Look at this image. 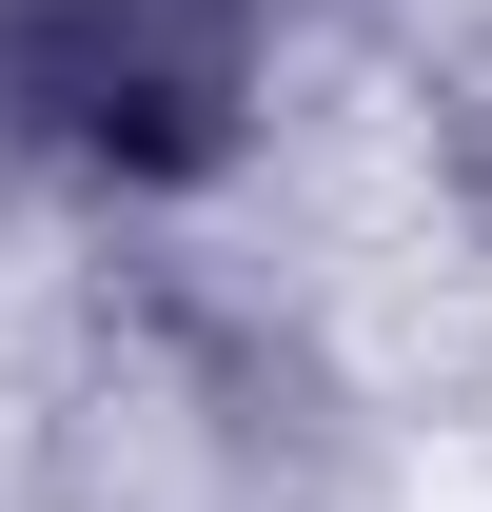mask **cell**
<instances>
[{
  "instance_id": "6da1fadb",
  "label": "cell",
  "mask_w": 492,
  "mask_h": 512,
  "mask_svg": "<svg viewBox=\"0 0 492 512\" xmlns=\"http://www.w3.org/2000/svg\"><path fill=\"white\" fill-rule=\"evenodd\" d=\"M276 0H0V138H40L119 197H197L256 138Z\"/></svg>"
},
{
  "instance_id": "7a4b0ae2",
  "label": "cell",
  "mask_w": 492,
  "mask_h": 512,
  "mask_svg": "<svg viewBox=\"0 0 492 512\" xmlns=\"http://www.w3.org/2000/svg\"><path fill=\"white\" fill-rule=\"evenodd\" d=\"M473 197H492V158H473Z\"/></svg>"
}]
</instances>
